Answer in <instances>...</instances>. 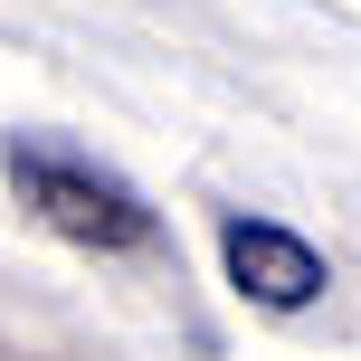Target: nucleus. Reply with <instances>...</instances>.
I'll return each instance as SVG.
<instances>
[{"mask_svg":"<svg viewBox=\"0 0 361 361\" xmlns=\"http://www.w3.org/2000/svg\"><path fill=\"white\" fill-rule=\"evenodd\" d=\"M219 267H228V286L247 295L257 314H305V305H324V286H333L324 247H314L305 228H286V219H257V209L219 219Z\"/></svg>","mask_w":361,"mask_h":361,"instance_id":"f03ea898","label":"nucleus"},{"mask_svg":"<svg viewBox=\"0 0 361 361\" xmlns=\"http://www.w3.org/2000/svg\"><path fill=\"white\" fill-rule=\"evenodd\" d=\"M10 190H19V209L48 238H67V247H86V257L162 247V209L114 162H95L86 143H67V133H10Z\"/></svg>","mask_w":361,"mask_h":361,"instance_id":"f257e3e1","label":"nucleus"}]
</instances>
